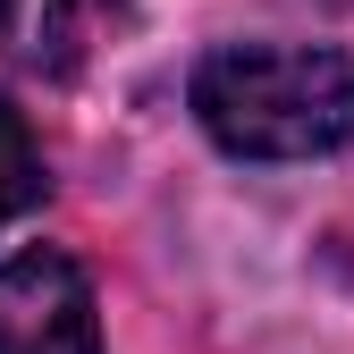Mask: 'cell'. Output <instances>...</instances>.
I'll use <instances>...</instances> for the list:
<instances>
[{"instance_id": "obj_2", "label": "cell", "mask_w": 354, "mask_h": 354, "mask_svg": "<svg viewBox=\"0 0 354 354\" xmlns=\"http://www.w3.org/2000/svg\"><path fill=\"white\" fill-rule=\"evenodd\" d=\"M0 354H102L93 287L68 253L26 245L0 261Z\"/></svg>"}, {"instance_id": "obj_1", "label": "cell", "mask_w": 354, "mask_h": 354, "mask_svg": "<svg viewBox=\"0 0 354 354\" xmlns=\"http://www.w3.org/2000/svg\"><path fill=\"white\" fill-rule=\"evenodd\" d=\"M194 118L236 160H321L354 136V59L329 42H219L194 68Z\"/></svg>"}, {"instance_id": "obj_3", "label": "cell", "mask_w": 354, "mask_h": 354, "mask_svg": "<svg viewBox=\"0 0 354 354\" xmlns=\"http://www.w3.org/2000/svg\"><path fill=\"white\" fill-rule=\"evenodd\" d=\"M42 203V152H34V127L0 102V228L9 219H26Z\"/></svg>"}, {"instance_id": "obj_4", "label": "cell", "mask_w": 354, "mask_h": 354, "mask_svg": "<svg viewBox=\"0 0 354 354\" xmlns=\"http://www.w3.org/2000/svg\"><path fill=\"white\" fill-rule=\"evenodd\" d=\"M9 26H17V0H0V42H9Z\"/></svg>"}]
</instances>
